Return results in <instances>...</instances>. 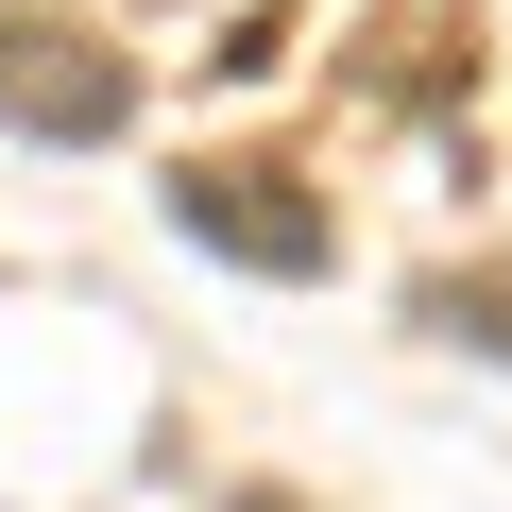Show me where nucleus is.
Returning <instances> with one entry per match:
<instances>
[{"instance_id": "1", "label": "nucleus", "mask_w": 512, "mask_h": 512, "mask_svg": "<svg viewBox=\"0 0 512 512\" xmlns=\"http://www.w3.org/2000/svg\"><path fill=\"white\" fill-rule=\"evenodd\" d=\"M171 222L205 239V256H239V274H325V205H308V171H274V154H205V171H171Z\"/></svg>"}, {"instance_id": "3", "label": "nucleus", "mask_w": 512, "mask_h": 512, "mask_svg": "<svg viewBox=\"0 0 512 512\" xmlns=\"http://www.w3.org/2000/svg\"><path fill=\"white\" fill-rule=\"evenodd\" d=\"M427 325H444V342H478V359H512V274H444V291H427Z\"/></svg>"}, {"instance_id": "2", "label": "nucleus", "mask_w": 512, "mask_h": 512, "mask_svg": "<svg viewBox=\"0 0 512 512\" xmlns=\"http://www.w3.org/2000/svg\"><path fill=\"white\" fill-rule=\"evenodd\" d=\"M0 120H18V137H120L137 120V69L86 18H0Z\"/></svg>"}, {"instance_id": "4", "label": "nucleus", "mask_w": 512, "mask_h": 512, "mask_svg": "<svg viewBox=\"0 0 512 512\" xmlns=\"http://www.w3.org/2000/svg\"><path fill=\"white\" fill-rule=\"evenodd\" d=\"M222 512H308V495H222Z\"/></svg>"}]
</instances>
